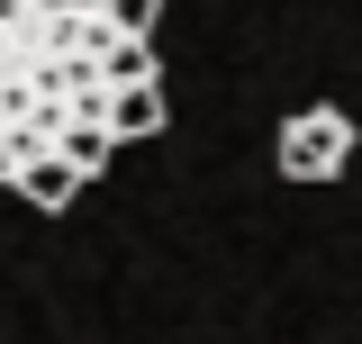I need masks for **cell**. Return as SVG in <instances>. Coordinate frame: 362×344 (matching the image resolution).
Segmentation results:
<instances>
[{"label":"cell","instance_id":"obj_2","mask_svg":"<svg viewBox=\"0 0 362 344\" xmlns=\"http://www.w3.org/2000/svg\"><path fill=\"white\" fill-rule=\"evenodd\" d=\"M354 154H362V127H354V109H344V100H308V109H290L281 136H272L281 181H335Z\"/></svg>","mask_w":362,"mask_h":344},{"label":"cell","instance_id":"obj_1","mask_svg":"<svg viewBox=\"0 0 362 344\" xmlns=\"http://www.w3.org/2000/svg\"><path fill=\"white\" fill-rule=\"evenodd\" d=\"M163 0H0V190L73 209L118 145L163 136Z\"/></svg>","mask_w":362,"mask_h":344}]
</instances>
